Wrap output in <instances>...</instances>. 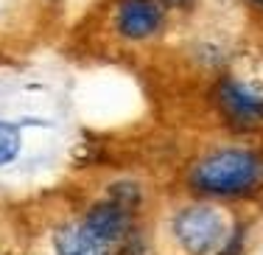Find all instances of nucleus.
<instances>
[{"label": "nucleus", "instance_id": "f03ea898", "mask_svg": "<svg viewBox=\"0 0 263 255\" xmlns=\"http://www.w3.org/2000/svg\"><path fill=\"white\" fill-rule=\"evenodd\" d=\"M174 235L191 255H213L221 252V247L227 244L230 230L218 208L196 202L174 216Z\"/></svg>", "mask_w": 263, "mask_h": 255}, {"label": "nucleus", "instance_id": "7ed1b4c3", "mask_svg": "<svg viewBox=\"0 0 263 255\" xmlns=\"http://www.w3.org/2000/svg\"><path fill=\"white\" fill-rule=\"evenodd\" d=\"M112 26L123 42H146L165 26V6L160 0H118Z\"/></svg>", "mask_w": 263, "mask_h": 255}, {"label": "nucleus", "instance_id": "6e6552de", "mask_svg": "<svg viewBox=\"0 0 263 255\" xmlns=\"http://www.w3.org/2000/svg\"><path fill=\"white\" fill-rule=\"evenodd\" d=\"M249 6H258V9H263V0H247Z\"/></svg>", "mask_w": 263, "mask_h": 255}, {"label": "nucleus", "instance_id": "20e7f679", "mask_svg": "<svg viewBox=\"0 0 263 255\" xmlns=\"http://www.w3.org/2000/svg\"><path fill=\"white\" fill-rule=\"evenodd\" d=\"M216 104L235 129H252L263 123V96L235 79H224L216 87Z\"/></svg>", "mask_w": 263, "mask_h": 255}, {"label": "nucleus", "instance_id": "423d86ee", "mask_svg": "<svg viewBox=\"0 0 263 255\" xmlns=\"http://www.w3.org/2000/svg\"><path fill=\"white\" fill-rule=\"evenodd\" d=\"M20 149H23L20 126L11 121H0V166H9L11 160H17Z\"/></svg>", "mask_w": 263, "mask_h": 255}, {"label": "nucleus", "instance_id": "f257e3e1", "mask_svg": "<svg viewBox=\"0 0 263 255\" xmlns=\"http://www.w3.org/2000/svg\"><path fill=\"white\" fill-rule=\"evenodd\" d=\"M193 194L208 199H243L263 188V154L255 149L227 146L204 154L187 174Z\"/></svg>", "mask_w": 263, "mask_h": 255}, {"label": "nucleus", "instance_id": "0eeeda50", "mask_svg": "<svg viewBox=\"0 0 263 255\" xmlns=\"http://www.w3.org/2000/svg\"><path fill=\"white\" fill-rule=\"evenodd\" d=\"M160 3H162V6H177V9H187L193 0H160Z\"/></svg>", "mask_w": 263, "mask_h": 255}, {"label": "nucleus", "instance_id": "39448f33", "mask_svg": "<svg viewBox=\"0 0 263 255\" xmlns=\"http://www.w3.org/2000/svg\"><path fill=\"white\" fill-rule=\"evenodd\" d=\"M56 255H115L118 244L96 233L84 219L73 222V225L62 227L53 239Z\"/></svg>", "mask_w": 263, "mask_h": 255}]
</instances>
